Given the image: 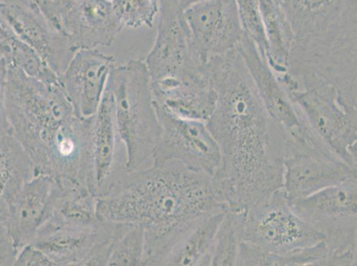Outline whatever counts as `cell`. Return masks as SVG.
Returning a JSON list of instances; mask_svg holds the SVG:
<instances>
[{
    "label": "cell",
    "instance_id": "6",
    "mask_svg": "<svg viewBox=\"0 0 357 266\" xmlns=\"http://www.w3.org/2000/svg\"><path fill=\"white\" fill-rule=\"evenodd\" d=\"M357 178L290 203L291 208L324 236L331 266L356 265Z\"/></svg>",
    "mask_w": 357,
    "mask_h": 266
},
{
    "label": "cell",
    "instance_id": "17",
    "mask_svg": "<svg viewBox=\"0 0 357 266\" xmlns=\"http://www.w3.org/2000/svg\"><path fill=\"white\" fill-rule=\"evenodd\" d=\"M115 58L97 49L77 50L60 77L67 98L81 118L95 115L105 92Z\"/></svg>",
    "mask_w": 357,
    "mask_h": 266
},
{
    "label": "cell",
    "instance_id": "11",
    "mask_svg": "<svg viewBox=\"0 0 357 266\" xmlns=\"http://www.w3.org/2000/svg\"><path fill=\"white\" fill-rule=\"evenodd\" d=\"M238 50L251 74L263 105L287 133L288 139L294 143L332 152L304 123L290 93L245 34Z\"/></svg>",
    "mask_w": 357,
    "mask_h": 266
},
{
    "label": "cell",
    "instance_id": "37",
    "mask_svg": "<svg viewBox=\"0 0 357 266\" xmlns=\"http://www.w3.org/2000/svg\"><path fill=\"white\" fill-rule=\"evenodd\" d=\"M5 226H6L5 223H0V230H1L3 228V227H4Z\"/></svg>",
    "mask_w": 357,
    "mask_h": 266
},
{
    "label": "cell",
    "instance_id": "33",
    "mask_svg": "<svg viewBox=\"0 0 357 266\" xmlns=\"http://www.w3.org/2000/svg\"><path fill=\"white\" fill-rule=\"evenodd\" d=\"M6 73L0 74V132L12 130L5 109V80Z\"/></svg>",
    "mask_w": 357,
    "mask_h": 266
},
{
    "label": "cell",
    "instance_id": "16",
    "mask_svg": "<svg viewBox=\"0 0 357 266\" xmlns=\"http://www.w3.org/2000/svg\"><path fill=\"white\" fill-rule=\"evenodd\" d=\"M124 145L116 128L112 96L105 89L92 116L90 134V191L97 197L108 193L126 173Z\"/></svg>",
    "mask_w": 357,
    "mask_h": 266
},
{
    "label": "cell",
    "instance_id": "4",
    "mask_svg": "<svg viewBox=\"0 0 357 266\" xmlns=\"http://www.w3.org/2000/svg\"><path fill=\"white\" fill-rule=\"evenodd\" d=\"M106 90L112 96L116 128L125 147L126 170L144 168L152 160L161 134L144 61L114 65Z\"/></svg>",
    "mask_w": 357,
    "mask_h": 266
},
{
    "label": "cell",
    "instance_id": "9",
    "mask_svg": "<svg viewBox=\"0 0 357 266\" xmlns=\"http://www.w3.org/2000/svg\"><path fill=\"white\" fill-rule=\"evenodd\" d=\"M157 37L144 60L151 82L203 76L206 65L195 60L190 31L178 0H159Z\"/></svg>",
    "mask_w": 357,
    "mask_h": 266
},
{
    "label": "cell",
    "instance_id": "31",
    "mask_svg": "<svg viewBox=\"0 0 357 266\" xmlns=\"http://www.w3.org/2000/svg\"><path fill=\"white\" fill-rule=\"evenodd\" d=\"M15 265L54 266L47 254L33 244H28L19 249Z\"/></svg>",
    "mask_w": 357,
    "mask_h": 266
},
{
    "label": "cell",
    "instance_id": "8",
    "mask_svg": "<svg viewBox=\"0 0 357 266\" xmlns=\"http://www.w3.org/2000/svg\"><path fill=\"white\" fill-rule=\"evenodd\" d=\"M128 226L105 221L93 226L45 222L31 244L45 252L54 266L108 265L113 244Z\"/></svg>",
    "mask_w": 357,
    "mask_h": 266
},
{
    "label": "cell",
    "instance_id": "3",
    "mask_svg": "<svg viewBox=\"0 0 357 266\" xmlns=\"http://www.w3.org/2000/svg\"><path fill=\"white\" fill-rule=\"evenodd\" d=\"M5 109L13 132L33 163L35 175L90 191L92 116L75 113L61 82H45L8 68Z\"/></svg>",
    "mask_w": 357,
    "mask_h": 266
},
{
    "label": "cell",
    "instance_id": "29",
    "mask_svg": "<svg viewBox=\"0 0 357 266\" xmlns=\"http://www.w3.org/2000/svg\"><path fill=\"white\" fill-rule=\"evenodd\" d=\"M236 3L243 33L248 36L259 54L266 59L268 44L259 0H236Z\"/></svg>",
    "mask_w": 357,
    "mask_h": 266
},
{
    "label": "cell",
    "instance_id": "25",
    "mask_svg": "<svg viewBox=\"0 0 357 266\" xmlns=\"http://www.w3.org/2000/svg\"><path fill=\"white\" fill-rule=\"evenodd\" d=\"M239 266H329V249L326 242L296 251L274 254L252 248L245 243L240 245Z\"/></svg>",
    "mask_w": 357,
    "mask_h": 266
},
{
    "label": "cell",
    "instance_id": "15",
    "mask_svg": "<svg viewBox=\"0 0 357 266\" xmlns=\"http://www.w3.org/2000/svg\"><path fill=\"white\" fill-rule=\"evenodd\" d=\"M0 15L60 79L77 52L64 35L40 9L24 0H0Z\"/></svg>",
    "mask_w": 357,
    "mask_h": 266
},
{
    "label": "cell",
    "instance_id": "5",
    "mask_svg": "<svg viewBox=\"0 0 357 266\" xmlns=\"http://www.w3.org/2000/svg\"><path fill=\"white\" fill-rule=\"evenodd\" d=\"M296 80L298 90L289 93L301 118L337 157L356 168V102L316 75Z\"/></svg>",
    "mask_w": 357,
    "mask_h": 266
},
{
    "label": "cell",
    "instance_id": "14",
    "mask_svg": "<svg viewBox=\"0 0 357 266\" xmlns=\"http://www.w3.org/2000/svg\"><path fill=\"white\" fill-rule=\"evenodd\" d=\"M295 35L294 47L356 33V0H282Z\"/></svg>",
    "mask_w": 357,
    "mask_h": 266
},
{
    "label": "cell",
    "instance_id": "2",
    "mask_svg": "<svg viewBox=\"0 0 357 266\" xmlns=\"http://www.w3.org/2000/svg\"><path fill=\"white\" fill-rule=\"evenodd\" d=\"M228 210L215 178L178 162L126 171L97 203L102 221L144 228L147 266L160 265L175 243L204 217Z\"/></svg>",
    "mask_w": 357,
    "mask_h": 266
},
{
    "label": "cell",
    "instance_id": "22",
    "mask_svg": "<svg viewBox=\"0 0 357 266\" xmlns=\"http://www.w3.org/2000/svg\"><path fill=\"white\" fill-rule=\"evenodd\" d=\"M226 212L199 220L175 243L160 265L211 266L216 233Z\"/></svg>",
    "mask_w": 357,
    "mask_h": 266
},
{
    "label": "cell",
    "instance_id": "12",
    "mask_svg": "<svg viewBox=\"0 0 357 266\" xmlns=\"http://www.w3.org/2000/svg\"><path fill=\"white\" fill-rule=\"evenodd\" d=\"M195 60L204 66L238 48L243 37L236 0H204L184 10Z\"/></svg>",
    "mask_w": 357,
    "mask_h": 266
},
{
    "label": "cell",
    "instance_id": "20",
    "mask_svg": "<svg viewBox=\"0 0 357 266\" xmlns=\"http://www.w3.org/2000/svg\"><path fill=\"white\" fill-rule=\"evenodd\" d=\"M55 180L45 175H35L8 203L6 230L16 248L31 244L47 219Z\"/></svg>",
    "mask_w": 357,
    "mask_h": 266
},
{
    "label": "cell",
    "instance_id": "18",
    "mask_svg": "<svg viewBox=\"0 0 357 266\" xmlns=\"http://www.w3.org/2000/svg\"><path fill=\"white\" fill-rule=\"evenodd\" d=\"M110 0H79L67 13L61 32L75 51L109 47L123 30Z\"/></svg>",
    "mask_w": 357,
    "mask_h": 266
},
{
    "label": "cell",
    "instance_id": "30",
    "mask_svg": "<svg viewBox=\"0 0 357 266\" xmlns=\"http://www.w3.org/2000/svg\"><path fill=\"white\" fill-rule=\"evenodd\" d=\"M24 1L40 9L51 24L61 32V26L65 15L79 0H24Z\"/></svg>",
    "mask_w": 357,
    "mask_h": 266
},
{
    "label": "cell",
    "instance_id": "35",
    "mask_svg": "<svg viewBox=\"0 0 357 266\" xmlns=\"http://www.w3.org/2000/svg\"><path fill=\"white\" fill-rule=\"evenodd\" d=\"M178 3H180L181 8L187 9L190 8V6L197 4V3H199L201 1H204V0H178Z\"/></svg>",
    "mask_w": 357,
    "mask_h": 266
},
{
    "label": "cell",
    "instance_id": "7",
    "mask_svg": "<svg viewBox=\"0 0 357 266\" xmlns=\"http://www.w3.org/2000/svg\"><path fill=\"white\" fill-rule=\"evenodd\" d=\"M291 208L283 188L243 213L242 242L264 253L283 254L324 241Z\"/></svg>",
    "mask_w": 357,
    "mask_h": 266
},
{
    "label": "cell",
    "instance_id": "23",
    "mask_svg": "<svg viewBox=\"0 0 357 266\" xmlns=\"http://www.w3.org/2000/svg\"><path fill=\"white\" fill-rule=\"evenodd\" d=\"M34 176L33 163L12 130L0 132V196L8 203Z\"/></svg>",
    "mask_w": 357,
    "mask_h": 266
},
{
    "label": "cell",
    "instance_id": "26",
    "mask_svg": "<svg viewBox=\"0 0 357 266\" xmlns=\"http://www.w3.org/2000/svg\"><path fill=\"white\" fill-rule=\"evenodd\" d=\"M245 212L228 210L223 217L214 242L211 266H233L238 263Z\"/></svg>",
    "mask_w": 357,
    "mask_h": 266
},
{
    "label": "cell",
    "instance_id": "32",
    "mask_svg": "<svg viewBox=\"0 0 357 266\" xmlns=\"http://www.w3.org/2000/svg\"><path fill=\"white\" fill-rule=\"evenodd\" d=\"M18 251L5 226L0 230V266L15 265Z\"/></svg>",
    "mask_w": 357,
    "mask_h": 266
},
{
    "label": "cell",
    "instance_id": "34",
    "mask_svg": "<svg viewBox=\"0 0 357 266\" xmlns=\"http://www.w3.org/2000/svg\"><path fill=\"white\" fill-rule=\"evenodd\" d=\"M8 205L6 201L0 196V223H5L8 217Z\"/></svg>",
    "mask_w": 357,
    "mask_h": 266
},
{
    "label": "cell",
    "instance_id": "10",
    "mask_svg": "<svg viewBox=\"0 0 357 266\" xmlns=\"http://www.w3.org/2000/svg\"><path fill=\"white\" fill-rule=\"evenodd\" d=\"M155 111L161 134L152 157V165L178 162L191 170L214 176L222 157L206 123L177 118L162 109H155Z\"/></svg>",
    "mask_w": 357,
    "mask_h": 266
},
{
    "label": "cell",
    "instance_id": "13",
    "mask_svg": "<svg viewBox=\"0 0 357 266\" xmlns=\"http://www.w3.org/2000/svg\"><path fill=\"white\" fill-rule=\"evenodd\" d=\"M356 176V168L330 151L305 147L288 139L283 188L289 203L303 199Z\"/></svg>",
    "mask_w": 357,
    "mask_h": 266
},
{
    "label": "cell",
    "instance_id": "28",
    "mask_svg": "<svg viewBox=\"0 0 357 266\" xmlns=\"http://www.w3.org/2000/svg\"><path fill=\"white\" fill-rule=\"evenodd\" d=\"M123 28L139 30L153 27L158 15L159 0H110Z\"/></svg>",
    "mask_w": 357,
    "mask_h": 266
},
{
    "label": "cell",
    "instance_id": "1",
    "mask_svg": "<svg viewBox=\"0 0 357 266\" xmlns=\"http://www.w3.org/2000/svg\"><path fill=\"white\" fill-rule=\"evenodd\" d=\"M206 67L217 94L206 125L222 157L213 177L229 210L245 212L283 187L288 136L263 105L238 48Z\"/></svg>",
    "mask_w": 357,
    "mask_h": 266
},
{
    "label": "cell",
    "instance_id": "24",
    "mask_svg": "<svg viewBox=\"0 0 357 266\" xmlns=\"http://www.w3.org/2000/svg\"><path fill=\"white\" fill-rule=\"evenodd\" d=\"M0 57L6 67L16 68L45 82H60L59 77L30 47L15 34L0 15Z\"/></svg>",
    "mask_w": 357,
    "mask_h": 266
},
{
    "label": "cell",
    "instance_id": "27",
    "mask_svg": "<svg viewBox=\"0 0 357 266\" xmlns=\"http://www.w3.org/2000/svg\"><path fill=\"white\" fill-rule=\"evenodd\" d=\"M145 252L144 230L142 226L129 225L116 240L110 252L108 265H144Z\"/></svg>",
    "mask_w": 357,
    "mask_h": 266
},
{
    "label": "cell",
    "instance_id": "19",
    "mask_svg": "<svg viewBox=\"0 0 357 266\" xmlns=\"http://www.w3.org/2000/svg\"><path fill=\"white\" fill-rule=\"evenodd\" d=\"M151 92L155 108L177 118L206 123L215 109L217 94L208 71L195 79L151 82Z\"/></svg>",
    "mask_w": 357,
    "mask_h": 266
},
{
    "label": "cell",
    "instance_id": "21",
    "mask_svg": "<svg viewBox=\"0 0 357 266\" xmlns=\"http://www.w3.org/2000/svg\"><path fill=\"white\" fill-rule=\"evenodd\" d=\"M268 52L265 61L277 77L287 75L295 35L282 0H259Z\"/></svg>",
    "mask_w": 357,
    "mask_h": 266
},
{
    "label": "cell",
    "instance_id": "36",
    "mask_svg": "<svg viewBox=\"0 0 357 266\" xmlns=\"http://www.w3.org/2000/svg\"><path fill=\"white\" fill-rule=\"evenodd\" d=\"M6 70H8V67H6L5 61L0 57V74L6 73Z\"/></svg>",
    "mask_w": 357,
    "mask_h": 266
}]
</instances>
